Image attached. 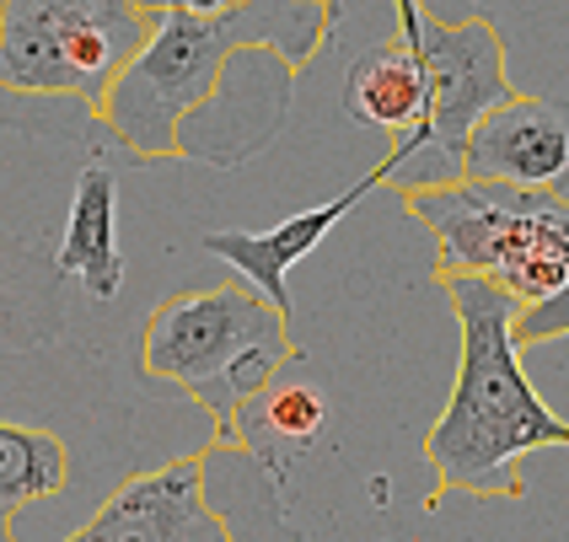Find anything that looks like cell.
Wrapping results in <instances>:
<instances>
[{"label":"cell","mask_w":569,"mask_h":542,"mask_svg":"<svg viewBox=\"0 0 569 542\" xmlns=\"http://www.w3.org/2000/svg\"><path fill=\"white\" fill-rule=\"evenodd\" d=\"M436 285L457 318V382L441 419L425 430L419 456L436 473L430 511L446 494L468 500H521L527 483L516 462L538 446H569V419L538 398L521 371V344L510 333L516 301L483 274H441Z\"/></svg>","instance_id":"cell-1"},{"label":"cell","mask_w":569,"mask_h":542,"mask_svg":"<svg viewBox=\"0 0 569 542\" xmlns=\"http://www.w3.org/2000/svg\"><path fill=\"white\" fill-rule=\"evenodd\" d=\"M333 22H339V11H328L322 0H248L221 17L157 11L151 38L119 70L97 119L134 161H146V167L178 161V129L216 92L226 60L237 49L263 43L301 70V64H312Z\"/></svg>","instance_id":"cell-2"},{"label":"cell","mask_w":569,"mask_h":542,"mask_svg":"<svg viewBox=\"0 0 569 542\" xmlns=\"http://www.w3.org/2000/svg\"><path fill=\"white\" fill-rule=\"evenodd\" d=\"M398 199L436 237V280L483 274L516 307H532L569 280V193L451 178Z\"/></svg>","instance_id":"cell-3"},{"label":"cell","mask_w":569,"mask_h":542,"mask_svg":"<svg viewBox=\"0 0 569 542\" xmlns=\"http://www.w3.org/2000/svg\"><path fill=\"white\" fill-rule=\"evenodd\" d=\"M146 38L140 0H0V92L102 108Z\"/></svg>","instance_id":"cell-4"},{"label":"cell","mask_w":569,"mask_h":542,"mask_svg":"<svg viewBox=\"0 0 569 542\" xmlns=\"http://www.w3.org/2000/svg\"><path fill=\"white\" fill-rule=\"evenodd\" d=\"M269 344H296L290 318L274 301H263L248 280L183 290V295H167L140 328V371L193 398L204 382L231 371L242 354L269 350Z\"/></svg>","instance_id":"cell-5"},{"label":"cell","mask_w":569,"mask_h":542,"mask_svg":"<svg viewBox=\"0 0 569 542\" xmlns=\"http://www.w3.org/2000/svg\"><path fill=\"white\" fill-rule=\"evenodd\" d=\"M210 462L216 451L199 446L129 473L64 542H242L237 515L210 500Z\"/></svg>","instance_id":"cell-6"},{"label":"cell","mask_w":569,"mask_h":542,"mask_svg":"<svg viewBox=\"0 0 569 542\" xmlns=\"http://www.w3.org/2000/svg\"><path fill=\"white\" fill-rule=\"evenodd\" d=\"M290 97H296V64L248 43L226 60L216 92L193 108L178 129V161H204V167H242L258 151H269L280 140L290 119Z\"/></svg>","instance_id":"cell-7"},{"label":"cell","mask_w":569,"mask_h":542,"mask_svg":"<svg viewBox=\"0 0 569 542\" xmlns=\"http://www.w3.org/2000/svg\"><path fill=\"white\" fill-rule=\"evenodd\" d=\"M462 178L569 193V102L538 92L495 102L462 145Z\"/></svg>","instance_id":"cell-8"},{"label":"cell","mask_w":569,"mask_h":542,"mask_svg":"<svg viewBox=\"0 0 569 542\" xmlns=\"http://www.w3.org/2000/svg\"><path fill=\"white\" fill-rule=\"evenodd\" d=\"M387 178H392V157H381L377 167H371L366 178H355L345 193H333V199H322V204H312V210H301V215H290V221H280V225H269V231H204L199 248L216 253L221 263H231L263 301H274L284 318H290V285H284L290 269L307 253H317L322 237L345 221L366 193L387 189Z\"/></svg>","instance_id":"cell-9"},{"label":"cell","mask_w":569,"mask_h":542,"mask_svg":"<svg viewBox=\"0 0 569 542\" xmlns=\"http://www.w3.org/2000/svg\"><path fill=\"white\" fill-rule=\"evenodd\" d=\"M70 333L64 269L38 242L0 225V350L38 354Z\"/></svg>","instance_id":"cell-10"},{"label":"cell","mask_w":569,"mask_h":542,"mask_svg":"<svg viewBox=\"0 0 569 542\" xmlns=\"http://www.w3.org/2000/svg\"><path fill=\"white\" fill-rule=\"evenodd\" d=\"M54 263L64 280L87 290L92 301H113L124 290V253H119V178L113 167L87 161L76 193H70V221H64Z\"/></svg>","instance_id":"cell-11"},{"label":"cell","mask_w":569,"mask_h":542,"mask_svg":"<svg viewBox=\"0 0 569 542\" xmlns=\"http://www.w3.org/2000/svg\"><path fill=\"white\" fill-rule=\"evenodd\" d=\"M345 113L349 124L387 129L392 140L430 119V76H425V60L413 54V43H403L392 32V38H381L377 49H366L349 64Z\"/></svg>","instance_id":"cell-12"},{"label":"cell","mask_w":569,"mask_h":542,"mask_svg":"<svg viewBox=\"0 0 569 542\" xmlns=\"http://www.w3.org/2000/svg\"><path fill=\"white\" fill-rule=\"evenodd\" d=\"M322 430H328V403H322L317 387L269 382L253 403L242 409V419H237V441H231V446H242L253 462H263V468L284 483V456L296 446L322 441Z\"/></svg>","instance_id":"cell-13"},{"label":"cell","mask_w":569,"mask_h":542,"mask_svg":"<svg viewBox=\"0 0 569 542\" xmlns=\"http://www.w3.org/2000/svg\"><path fill=\"white\" fill-rule=\"evenodd\" d=\"M70 483V451L60 435L0 419V542H17V515L54 500Z\"/></svg>","instance_id":"cell-14"},{"label":"cell","mask_w":569,"mask_h":542,"mask_svg":"<svg viewBox=\"0 0 569 542\" xmlns=\"http://www.w3.org/2000/svg\"><path fill=\"white\" fill-rule=\"evenodd\" d=\"M510 333H516V344H521V350L548 344V339H569V280L553 290V295L532 301V307H516Z\"/></svg>","instance_id":"cell-15"},{"label":"cell","mask_w":569,"mask_h":542,"mask_svg":"<svg viewBox=\"0 0 569 542\" xmlns=\"http://www.w3.org/2000/svg\"><path fill=\"white\" fill-rule=\"evenodd\" d=\"M151 17L157 11H189V17H221V11H237V6H248V0H140Z\"/></svg>","instance_id":"cell-16"},{"label":"cell","mask_w":569,"mask_h":542,"mask_svg":"<svg viewBox=\"0 0 569 542\" xmlns=\"http://www.w3.org/2000/svg\"><path fill=\"white\" fill-rule=\"evenodd\" d=\"M322 6H328V11H345V0H322Z\"/></svg>","instance_id":"cell-17"}]
</instances>
